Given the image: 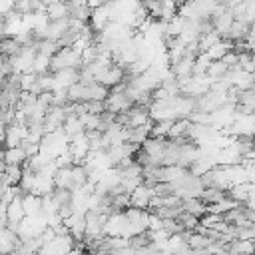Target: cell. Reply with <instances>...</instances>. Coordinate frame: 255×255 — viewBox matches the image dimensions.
<instances>
[{"label": "cell", "instance_id": "6da1fadb", "mask_svg": "<svg viewBox=\"0 0 255 255\" xmlns=\"http://www.w3.org/2000/svg\"><path fill=\"white\" fill-rule=\"evenodd\" d=\"M153 197H155L153 187L141 183V185L131 193V207H135V209H147Z\"/></svg>", "mask_w": 255, "mask_h": 255}, {"label": "cell", "instance_id": "7a4b0ae2", "mask_svg": "<svg viewBox=\"0 0 255 255\" xmlns=\"http://www.w3.org/2000/svg\"><path fill=\"white\" fill-rule=\"evenodd\" d=\"M22 205H24V213L26 217H40L42 215V197L36 193H26L22 197Z\"/></svg>", "mask_w": 255, "mask_h": 255}, {"label": "cell", "instance_id": "3957f363", "mask_svg": "<svg viewBox=\"0 0 255 255\" xmlns=\"http://www.w3.org/2000/svg\"><path fill=\"white\" fill-rule=\"evenodd\" d=\"M225 251L229 255H253L255 253V241H243V239H233L227 243Z\"/></svg>", "mask_w": 255, "mask_h": 255}, {"label": "cell", "instance_id": "277c9868", "mask_svg": "<svg viewBox=\"0 0 255 255\" xmlns=\"http://www.w3.org/2000/svg\"><path fill=\"white\" fill-rule=\"evenodd\" d=\"M46 18H48V22L70 18L68 4H64V2H50V4L46 6Z\"/></svg>", "mask_w": 255, "mask_h": 255}, {"label": "cell", "instance_id": "5b68a950", "mask_svg": "<svg viewBox=\"0 0 255 255\" xmlns=\"http://www.w3.org/2000/svg\"><path fill=\"white\" fill-rule=\"evenodd\" d=\"M4 161L6 165H24L28 161V155L24 153L22 147H12V149H4Z\"/></svg>", "mask_w": 255, "mask_h": 255}, {"label": "cell", "instance_id": "8992f818", "mask_svg": "<svg viewBox=\"0 0 255 255\" xmlns=\"http://www.w3.org/2000/svg\"><path fill=\"white\" fill-rule=\"evenodd\" d=\"M227 197V191H221V189H215V187H205L199 195V199L205 203V205H215V203H221L223 199Z\"/></svg>", "mask_w": 255, "mask_h": 255}, {"label": "cell", "instance_id": "52a82bcc", "mask_svg": "<svg viewBox=\"0 0 255 255\" xmlns=\"http://www.w3.org/2000/svg\"><path fill=\"white\" fill-rule=\"evenodd\" d=\"M183 211H187V213H191V215L201 219L203 215H207V205L199 197H193V199H185L183 201Z\"/></svg>", "mask_w": 255, "mask_h": 255}, {"label": "cell", "instance_id": "ba28073f", "mask_svg": "<svg viewBox=\"0 0 255 255\" xmlns=\"http://www.w3.org/2000/svg\"><path fill=\"white\" fill-rule=\"evenodd\" d=\"M219 40H221V36H219L215 30H213V32H207V34H203V36L199 38V42H197L199 52H201V54H205V52H207L209 48H213V46H215Z\"/></svg>", "mask_w": 255, "mask_h": 255}, {"label": "cell", "instance_id": "9c48e42d", "mask_svg": "<svg viewBox=\"0 0 255 255\" xmlns=\"http://www.w3.org/2000/svg\"><path fill=\"white\" fill-rule=\"evenodd\" d=\"M6 255H18V253H16V251H10V253H6Z\"/></svg>", "mask_w": 255, "mask_h": 255}, {"label": "cell", "instance_id": "30bf717a", "mask_svg": "<svg viewBox=\"0 0 255 255\" xmlns=\"http://www.w3.org/2000/svg\"><path fill=\"white\" fill-rule=\"evenodd\" d=\"M253 141H255V137H253Z\"/></svg>", "mask_w": 255, "mask_h": 255}, {"label": "cell", "instance_id": "8fae6325", "mask_svg": "<svg viewBox=\"0 0 255 255\" xmlns=\"http://www.w3.org/2000/svg\"><path fill=\"white\" fill-rule=\"evenodd\" d=\"M253 255H255V253H253Z\"/></svg>", "mask_w": 255, "mask_h": 255}]
</instances>
